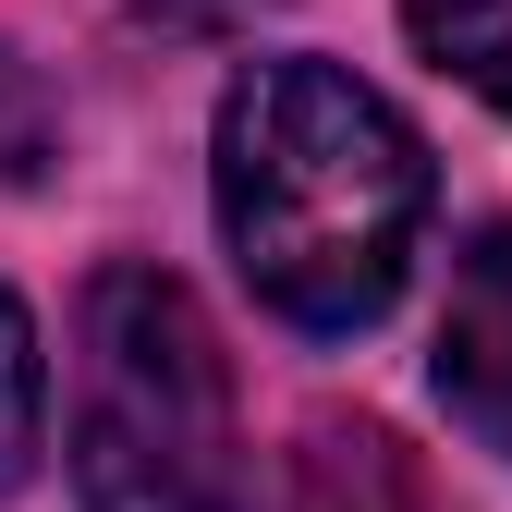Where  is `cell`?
Instances as JSON below:
<instances>
[{"instance_id": "cell-1", "label": "cell", "mask_w": 512, "mask_h": 512, "mask_svg": "<svg viewBox=\"0 0 512 512\" xmlns=\"http://www.w3.org/2000/svg\"><path fill=\"white\" fill-rule=\"evenodd\" d=\"M220 232L256 305L342 342L378 330L427 232V147L415 122L354 86L342 61H256L220 98Z\"/></svg>"}, {"instance_id": "cell-2", "label": "cell", "mask_w": 512, "mask_h": 512, "mask_svg": "<svg viewBox=\"0 0 512 512\" xmlns=\"http://www.w3.org/2000/svg\"><path fill=\"white\" fill-rule=\"evenodd\" d=\"M74 488H86V512H256L220 330L171 269H98L86 281Z\"/></svg>"}, {"instance_id": "cell-3", "label": "cell", "mask_w": 512, "mask_h": 512, "mask_svg": "<svg viewBox=\"0 0 512 512\" xmlns=\"http://www.w3.org/2000/svg\"><path fill=\"white\" fill-rule=\"evenodd\" d=\"M427 378L452 403V427H476L512 464V220H488L452 256V305H439V366Z\"/></svg>"}, {"instance_id": "cell-4", "label": "cell", "mask_w": 512, "mask_h": 512, "mask_svg": "<svg viewBox=\"0 0 512 512\" xmlns=\"http://www.w3.org/2000/svg\"><path fill=\"white\" fill-rule=\"evenodd\" d=\"M403 25L439 74H464L488 110H512V0H403Z\"/></svg>"}, {"instance_id": "cell-5", "label": "cell", "mask_w": 512, "mask_h": 512, "mask_svg": "<svg viewBox=\"0 0 512 512\" xmlns=\"http://www.w3.org/2000/svg\"><path fill=\"white\" fill-rule=\"evenodd\" d=\"M37 427H49V366H37V317L0 293V488L37 464Z\"/></svg>"}, {"instance_id": "cell-6", "label": "cell", "mask_w": 512, "mask_h": 512, "mask_svg": "<svg viewBox=\"0 0 512 512\" xmlns=\"http://www.w3.org/2000/svg\"><path fill=\"white\" fill-rule=\"evenodd\" d=\"M61 159V98L37 86V61L0 37V183H49Z\"/></svg>"}, {"instance_id": "cell-7", "label": "cell", "mask_w": 512, "mask_h": 512, "mask_svg": "<svg viewBox=\"0 0 512 512\" xmlns=\"http://www.w3.org/2000/svg\"><path fill=\"white\" fill-rule=\"evenodd\" d=\"M147 25H183V37H220V25H256L269 0H135Z\"/></svg>"}]
</instances>
